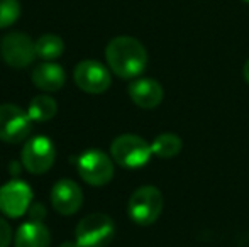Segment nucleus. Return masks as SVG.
Returning a JSON list of instances; mask_svg holds the SVG:
<instances>
[{
    "label": "nucleus",
    "instance_id": "f257e3e1",
    "mask_svg": "<svg viewBox=\"0 0 249 247\" xmlns=\"http://www.w3.org/2000/svg\"><path fill=\"white\" fill-rule=\"evenodd\" d=\"M105 60L108 68L119 78H136L146 69L148 53L136 37L117 36L105 48Z\"/></svg>",
    "mask_w": 249,
    "mask_h": 247
},
{
    "label": "nucleus",
    "instance_id": "f03ea898",
    "mask_svg": "<svg viewBox=\"0 0 249 247\" xmlns=\"http://www.w3.org/2000/svg\"><path fill=\"white\" fill-rule=\"evenodd\" d=\"M112 159L125 169L142 168L149 161L153 149L142 137L134 134H122L110 144Z\"/></svg>",
    "mask_w": 249,
    "mask_h": 247
},
{
    "label": "nucleus",
    "instance_id": "7ed1b4c3",
    "mask_svg": "<svg viewBox=\"0 0 249 247\" xmlns=\"http://www.w3.org/2000/svg\"><path fill=\"white\" fill-rule=\"evenodd\" d=\"M114 234V220L105 214L87 215L75 229L76 242L80 247H105L112 242Z\"/></svg>",
    "mask_w": 249,
    "mask_h": 247
},
{
    "label": "nucleus",
    "instance_id": "20e7f679",
    "mask_svg": "<svg viewBox=\"0 0 249 247\" xmlns=\"http://www.w3.org/2000/svg\"><path fill=\"white\" fill-rule=\"evenodd\" d=\"M163 210V195L156 186H141L131 195L127 214L138 225H151Z\"/></svg>",
    "mask_w": 249,
    "mask_h": 247
},
{
    "label": "nucleus",
    "instance_id": "39448f33",
    "mask_svg": "<svg viewBox=\"0 0 249 247\" xmlns=\"http://www.w3.org/2000/svg\"><path fill=\"white\" fill-rule=\"evenodd\" d=\"M80 178L92 186H104L114 178V163L99 149H89L76 161Z\"/></svg>",
    "mask_w": 249,
    "mask_h": 247
},
{
    "label": "nucleus",
    "instance_id": "423d86ee",
    "mask_svg": "<svg viewBox=\"0 0 249 247\" xmlns=\"http://www.w3.org/2000/svg\"><path fill=\"white\" fill-rule=\"evenodd\" d=\"M0 56L10 68H26L34 61L36 54V43L24 33H9L0 41Z\"/></svg>",
    "mask_w": 249,
    "mask_h": 247
},
{
    "label": "nucleus",
    "instance_id": "0eeeda50",
    "mask_svg": "<svg viewBox=\"0 0 249 247\" xmlns=\"http://www.w3.org/2000/svg\"><path fill=\"white\" fill-rule=\"evenodd\" d=\"M56 158L54 144L46 135H36L26 141L22 148V166L33 175H43L53 166Z\"/></svg>",
    "mask_w": 249,
    "mask_h": 247
},
{
    "label": "nucleus",
    "instance_id": "6e6552de",
    "mask_svg": "<svg viewBox=\"0 0 249 247\" xmlns=\"http://www.w3.org/2000/svg\"><path fill=\"white\" fill-rule=\"evenodd\" d=\"M73 80L76 86L87 93L99 95L108 90L112 83L110 73L102 63L95 60H83L75 66L73 71Z\"/></svg>",
    "mask_w": 249,
    "mask_h": 247
},
{
    "label": "nucleus",
    "instance_id": "1a4fd4ad",
    "mask_svg": "<svg viewBox=\"0 0 249 247\" xmlns=\"http://www.w3.org/2000/svg\"><path fill=\"white\" fill-rule=\"evenodd\" d=\"M31 117L20 107L12 103L0 105V141L3 142H20L31 132Z\"/></svg>",
    "mask_w": 249,
    "mask_h": 247
},
{
    "label": "nucleus",
    "instance_id": "9d476101",
    "mask_svg": "<svg viewBox=\"0 0 249 247\" xmlns=\"http://www.w3.org/2000/svg\"><path fill=\"white\" fill-rule=\"evenodd\" d=\"M33 190L20 180H12L0 188V212L10 218H19L29 210Z\"/></svg>",
    "mask_w": 249,
    "mask_h": 247
},
{
    "label": "nucleus",
    "instance_id": "9b49d317",
    "mask_svg": "<svg viewBox=\"0 0 249 247\" xmlns=\"http://www.w3.org/2000/svg\"><path fill=\"white\" fill-rule=\"evenodd\" d=\"M83 203L82 188L73 180H59L51 188V205L58 214L73 215Z\"/></svg>",
    "mask_w": 249,
    "mask_h": 247
},
{
    "label": "nucleus",
    "instance_id": "f8f14e48",
    "mask_svg": "<svg viewBox=\"0 0 249 247\" xmlns=\"http://www.w3.org/2000/svg\"><path fill=\"white\" fill-rule=\"evenodd\" d=\"M129 97L141 109H154L163 102V86L151 78H139L129 85Z\"/></svg>",
    "mask_w": 249,
    "mask_h": 247
},
{
    "label": "nucleus",
    "instance_id": "ddd939ff",
    "mask_svg": "<svg viewBox=\"0 0 249 247\" xmlns=\"http://www.w3.org/2000/svg\"><path fill=\"white\" fill-rule=\"evenodd\" d=\"M33 83L43 92H58L66 82L65 69L53 61H44L33 69Z\"/></svg>",
    "mask_w": 249,
    "mask_h": 247
},
{
    "label": "nucleus",
    "instance_id": "4468645a",
    "mask_svg": "<svg viewBox=\"0 0 249 247\" xmlns=\"http://www.w3.org/2000/svg\"><path fill=\"white\" fill-rule=\"evenodd\" d=\"M50 244L51 234L43 222H26L16 234V247H50Z\"/></svg>",
    "mask_w": 249,
    "mask_h": 247
},
{
    "label": "nucleus",
    "instance_id": "2eb2a0df",
    "mask_svg": "<svg viewBox=\"0 0 249 247\" xmlns=\"http://www.w3.org/2000/svg\"><path fill=\"white\" fill-rule=\"evenodd\" d=\"M56 112H58V105L48 95L34 97L29 103V109H27V114H29L31 120H34V122H46V120H50L56 115Z\"/></svg>",
    "mask_w": 249,
    "mask_h": 247
},
{
    "label": "nucleus",
    "instance_id": "dca6fc26",
    "mask_svg": "<svg viewBox=\"0 0 249 247\" xmlns=\"http://www.w3.org/2000/svg\"><path fill=\"white\" fill-rule=\"evenodd\" d=\"M65 51V43L56 34H43L36 41V54L44 61L58 60Z\"/></svg>",
    "mask_w": 249,
    "mask_h": 247
},
{
    "label": "nucleus",
    "instance_id": "f3484780",
    "mask_svg": "<svg viewBox=\"0 0 249 247\" xmlns=\"http://www.w3.org/2000/svg\"><path fill=\"white\" fill-rule=\"evenodd\" d=\"M181 148V139L175 134H161L151 144L153 149V154L158 156L161 159H168V158H175L177 154H180Z\"/></svg>",
    "mask_w": 249,
    "mask_h": 247
},
{
    "label": "nucleus",
    "instance_id": "a211bd4d",
    "mask_svg": "<svg viewBox=\"0 0 249 247\" xmlns=\"http://www.w3.org/2000/svg\"><path fill=\"white\" fill-rule=\"evenodd\" d=\"M20 16L19 0H0V29L12 26Z\"/></svg>",
    "mask_w": 249,
    "mask_h": 247
},
{
    "label": "nucleus",
    "instance_id": "6ab92c4d",
    "mask_svg": "<svg viewBox=\"0 0 249 247\" xmlns=\"http://www.w3.org/2000/svg\"><path fill=\"white\" fill-rule=\"evenodd\" d=\"M12 241V229L5 218L0 217V247H9Z\"/></svg>",
    "mask_w": 249,
    "mask_h": 247
},
{
    "label": "nucleus",
    "instance_id": "aec40b11",
    "mask_svg": "<svg viewBox=\"0 0 249 247\" xmlns=\"http://www.w3.org/2000/svg\"><path fill=\"white\" fill-rule=\"evenodd\" d=\"M29 218L31 220H37V222H43V218L46 217V208H44L43 203H34L29 207Z\"/></svg>",
    "mask_w": 249,
    "mask_h": 247
},
{
    "label": "nucleus",
    "instance_id": "412c9836",
    "mask_svg": "<svg viewBox=\"0 0 249 247\" xmlns=\"http://www.w3.org/2000/svg\"><path fill=\"white\" fill-rule=\"evenodd\" d=\"M243 76L244 80H246V83L249 85V60L244 63V68H243Z\"/></svg>",
    "mask_w": 249,
    "mask_h": 247
},
{
    "label": "nucleus",
    "instance_id": "4be33fe9",
    "mask_svg": "<svg viewBox=\"0 0 249 247\" xmlns=\"http://www.w3.org/2000/svg\"><path fill=\"white\" fill-rule=\"evenodd\" d=\"M59 247H80V246H78V242H63Z\"/></svg>",
    "mask_w": 249,
    "mask_h": 247
},
{
    "label": "nucleus",
    "instance_id": "5701e85b",
    "mask_svg": "<svg viewBox=\"0 0 249 247\" xmlns=\"http://www.w3.org/2000/svg\"><path fill=\"white\" fill-rule=\"evenodd\" d=\"M243 2H246V3H249V0H243Z\"/></svg>",
    "mask_w": 249,
    "mask_h": 247
}]
</instances>
